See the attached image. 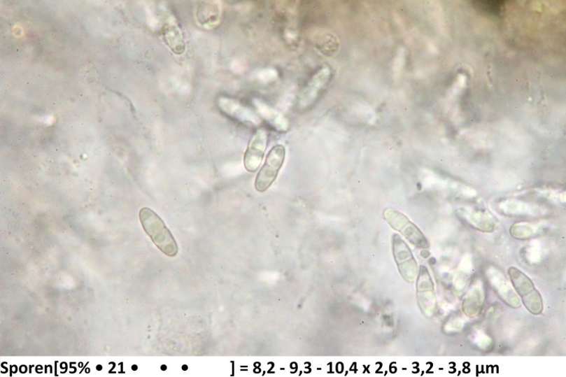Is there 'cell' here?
Instances as JSON below:
<instances>
[{
	"mask_svg": "<svg viewBox=\"0 0 566 377\" xmlns=\"http://www.w3.org/2000/svg\"><path fill=\"white\" fill-rule=\"evenodd\" d=\"M165 41L176 55H181L185 49L183 33L176 22H170L164 28Z\"/></svg>",
	"mask_w": 566,
	"mask_h": 377,
	"instance_id": "4fadbf2b",
	"label": "cell"
},
{
	"mask_svg": "<svg viewBox=\"0 0 566 377\" xmlns=\"http://www.w3.org/2000/svg\"><path fill=\"white\" fill-rule=\"evenodd\" d=\"M218 103L223 112L241 122L255 125L260 122L259 116L253 111L243 106L234 99L221 97L218 99Z\"/></svg>",
	"mask_w": 566,
	"mask_h": 377,
	"instance_id": "8fae6325",
	"label": "cell"
},
{
	"mask_svg": "<svg viewBox=\"0 0 566 377\" xmlns=\"http://www.w3.org/2000/svg\"><path fill=\"white\" fill-rule=\"evenodd\" d=\"M475 6L490 15H499L502 8L503 2L500 1H476Z\"/></svg>",
	"mask_w": 566,
	"mask_h": 377,
	"instance_id": "2e32d148",
	"label": "cell"
},
{
	"mask_svg": "<svg viewBox=\"0 0 566 377\" xmlns=\"http://www.w3.org/2000/svg\"><path fill=\"white\" fill-rule=\"evenodd\" d=\"M332 71L329 67H323L313 76L302 97V104L309 106L316 101L327 87L331 78Z\"/></svg>",
	"mask_w": 566,
	"mask_h": 377,
	"instance_id": "9c48e42d",
	"label": "cell"
},
{
	"mask_svg": "<svg viewBox=\"0 0 566 377\" xmlns=\"http://www.w3.org/2000/svg\"><path fill=\"white\" fill-rule=\"evenodd\" d=\"M393 253L404 278L409 282L416 280L418 274L417 262L408 245L398 234L393 236Z\"/></svg>",
	"mask_w": 566,
	"mask_h": 377,
	"instance_id": "52a82bcc",
	"label": "cell"
},
{
	"mask_svg": "<svg viewBox=\"0 0 566 377\" xmlns=\"http://www.w3.org/2000/svg\"><path fill=\"white\" fill-rule=\"evenodd\" d=\"M385 219L395 230L399 232L413 245L420 248H428L430 244L418 227L401 212L388 208L384 212Z\"/></svg>",
	"mask_w": 566,
	"mask_h": 377,
	"instance_id": "277c9868",
	"label": "cell"
},
{
	"mask_svg": "<svg viewBox=\"0 0 566 377\" xmlns=\"http://www.w3.org/2000/svg\"><path fill=\"white\" fill-rule=\"evenodd\" d=\"M285 158V148L281 145L274 146L269 152L266 162L259 172L255 188L259 192L269 190L276 180Z\"/></svg>",
	"mask_w": 566,
	"mask_h": 377,
	"instance_id": "3957f363",
	"label": "cell"
},
{
	"mask_svg": "<svg viewBox=\"0 0 566 377\" xmlns=\"http://www.w3.org/2000/svg\"><path fill=\"white\" fill-rule=\"evenodd\" d=\"M416 295L418 306L427 318L434 316L436 310L434 285L428 270L421 266L417 276Z\"/></svg>",
	"mask_w": 566,
	"mask_h": 377,
	"instance_id": "8992f818",
	"label": "cell"
},
{
	"mask_svg": "<svg viewBox=\"0 0 566 377\" xmlns=\"http://www.w3.org/2000/svg\"><path fill=\"white\" fill-rule=\"evenodd\" d=\"M485 302V292L481 281H476L466 293L462 311L468 318H474L481 313Z\"/></svg>",
	"mask_w": 566,
	"mask_h": 377,
	"instance_id": "30bf717a",
	"label": "cell"
},
{
	"mask_svg": "<svg viewBox=\"0 0 566 377\" xmlns=\"http://www.w3.org/2000/svg\"><path fill=\"white\" fill-rule=\"evenodd\" d=\"M485 276L490 287L502 301L514 308L521 306V298L512 283L499 269L489 267L486 270Z\"/></svg>",
	"mask_w": 566,
	"mask_h": 377,
	"instance_id": "5b68a950",
	"label": "cell"
},
{
	"mask_svg": "<svg viewBox=\"0 0 566 377\" xmlns=\"http://www.w3.org/2000/svg\"><path fill=\"white\" fill-rule=\"evenodd\" d=\"M97 370H99V371H101V370L102 369V366H101V365H100V364H99V365H98V366L97 367Z\"/></svg>",
	"mask_w": 566,
	"mask_h": 377,
	"instance_id": "ac0fdd59",
	"label": "cell"
},
{
	"mask_svg": "<svg viewBox=\"0 0 566 377\" xmlns=\"http://www.w3.org/2000/svg\"><path fill=\"white\" fill-rule=\"evenodd\" d=\"M255 106L262 116L278 131H285L288 129V120L281 113L259 99H255Z\"/></svg>",
	"mask_w": 566,
	"mask_h": 377,
	"instance_id": "7c38bea8",
	"label": "cell"
},
{
	"mask_svg": "<svg viewBox=\"0 0 566 377\" xmlns=\"http://www.w3.org/2000/svg\"><path fill=\"white\" fill-rule=\"evenodd\" d=\"M511 282L523 304L533 315H540L544 310L542 297L531 279L515 267L509 269Z\"/></svg>",
	"mask_w": 566,
	"mask_h": 377,
	"instance_id": "7a4b0ae2",
	"label": "cell"
},
{
	"mask_svg": "<svg viewBox=\"0 0 566 377\" xmlns=\"http://www.w3.org/2000/svg\"><path fill=\"white\" fill-rule=\"evenodd\" d=\"M463 218L476 229L485 232H493L497 224V220L493 215L481 211H474L469 216L465 215Z\"/></svg>",
	"mask_w": 566,
	"mask_h": 377,
	"instance_id": "5bb4252c",
	"label": "cell"
},
{
	"mask_svg": "<svg viewBox=\"0 0 566 377\" xmlns=\"http://www.w3.org/2000/svg\"><path fill=\"white\" fill-rule=\"evenodd\" d=\"M535 228L529 225H514L511 230L512 236L517 239L528 238L535 233Z\"/></svg>",
	"mask_w": 566,
	"mask_h": 377,
	"instance_id": "e0dca14e",
	"label": "cell"
},
{
	"mask_svg": "<svg viewBox=\"0 0 566 377\" xmlns=\"http://www.w3.org/2000/svg\"><path fill=\"white\" fill-rule=\"evenodd\" d=\"M268 137L267 130L260 129L250 138L243 159L248 171L255 172L260 168L267 148Z\"/></svg>",
	"mask_w": 566,
	"mask_h": 377,
	"instance_id": "ba28073f",
	"label": "cell"
},
{
	"mask_svg": "<svg viewBox=\"0 0 566 377\" xmlns=\"http://www.w3.org/2000/svg\"><path fill=\"white\" fill-rule=\"evenodd\" d=\"M139 215L144 230L157 247L167 256L175 257L177 243L160 216L148 208H142Z\"/></svg>",
	"mask_w": 566,
	"mask_h": 377,
	"instance_id": "6da1fadb",
	"label": "cell"
},
{
	"mask_svg": "<svg viewBox=\"0 0 566 377\" xmlns=\"http://www.w3.org/2000/svg\"><path fill=\"white\" fill-rule=\"evenodd\" d=\"M132 369H133V370H134V371H135V370H136V369H138V367H137V366L134 365V366L132 367Z\"/></svg>",
	"mask_w": 566,
	"mask_h": 377,
	"instance_id": "d6986e66",
	"label": "cell"
},
{
	"mask_svg": "<svg viewBox=\"0 0 566 377\" xmlns=\"http://www.w3.org/2000/svg\"><path fill=\"white\" fill-rule=\"evenodd\" d=\"M219 11L220 9L216 3H206V7L200 9V22L205 26L207 18L209 17L208 26L211 24L213 26L219 19Z\"/></svg>",
	"mask_w": 566,
	"mask_h": 377,
	"instance_id": "9a60e30c",
	"label": "cell"
}]
</instances>
